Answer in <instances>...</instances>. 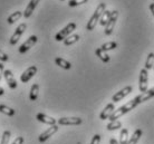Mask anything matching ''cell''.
<instances>
[{"mask_svg":"<svg viewBox=\"0 0 154 144\" xmlns=\"http://www.w3.org/2000/svg\"><path fill=\"white\" fill-rule=\"evenodd\" d=\"M136 106H137V104H136L135 100L133 98L132 101L127 102L126 104H124L123 106H121L119 109H115V111L113 112L112 115L108 117V120H109L111 122H112V121H117V118H119L121 116H123L124 114L128 113L130 111H132V109H134V107H136Z\"/></svg>","mask_w":154,"mask_h":144,"instance_id":"1","label":"cell"},{"mask_svg":"<svg viewBox=\"0 0 154 144\" xmlns=\"http://www.w3.org/2000/svg\"><path fill=\"white\" fill-rule=\"evenodd\" d=\"M105 7H106V6H105L104 2H102V4H100L98 6H97L96 10H95V12H94V15L91 17V19H89L88 23H87V26H86L87 30L91 31L95 28V26L97 25V23L100 21L102 14L105 11Z\"/></svg>","mask_w":154,"mask_h":144,"instance_id":"2","label":"cell"},{"mask_svg":"<svg viewBox=\"0 0 154 144\" xmlns=\"http://www.w3.org/2000/svg\"><path fill=\"white\" fill-rule=\"evenodd\" d=\"M75 29H76V23H69L65 28H63L59 32H57V34H56V36H55V39H56L57 41H62V40H64L65 38H67L68 36H70V34H72Z\"/></svg>","mask_w":154,"mask_h":144,"instance_id":"3","label":"cell"},{"mask_svg":"<svg viewBox=\"0 0 154 144\" xmlns=\"http://www.w3.org/2000/svg\"><path fill=\"white\" fill-rule=\"evenodd\" d=\"M117 18H119V11L116 10H113L112 15H111V18L107 21L106 26H105V35L109 36L114 30V27H115V23L117 21Z\"/></svg>","mask_w":154,"mask_h":144,"instance_id":"4","label":"cell"},{"mask_svg":"<svg viewBox=\"0 0 154 144\" xmlns=\"http://www.w3.org/2000/svg\"><path fill=\"white\" fill-rule=\"evenodd\" d=\"M26 29H27V25H26V23H20L19 26L16 28L14 35L11 36V38L9 40V43H10L11 46H14V45H16V44L18 43V40L20 39L21 35L26 31Z\"/></svg>","mask_w":154,"mask_h":144,"instance_id":"5","label":"cell"},{"mask_svg":"<svg viewBox=\"0 0 154 144\" xmlns=\"http://www.w3.org/2000/svg\"><path fill=\"white\" fill-rule=\"evenodd\" d=\"M58 131V125H50V127H48V129L45 131V132H42L40 135H39L38 137V141L40 142V143H44V142H46L48 139H49L50 136H53L55 133Z\"/></svg>","mask_w":154,"mask_h":144,"instance_id":"6","label":"cell"},{"mask_svg":"<svg viewBox=\"0 0 154 144\" xmlns=\"http://www.w3.org/2000/svg\"><path fill=\"white\" fill-rule=\"evenodd\" d=\"M147 82H149V72H147V69L143 68L141 70V73H140V84H139L140 90L142 93L147 90Z\"/></svg>","mask_w":154,"mask_h":144,"instance_id":"7","label":"cell"},{"mask_svg":"<svg viewBox=\"0 0 154 144\" xmlns=\"http://www.w3.org/2000/svg\"><path fill=\"white\" fill-rule=\"evenodd\" d=\"M37 40H38L37 36H35V35L30 36V37H29V38H28L27 40H26V41H25V43H23V45L19 47V53H20V54H25L26 51H29L31 47L37 43Z\"/></svg>","mask_w":154,"mask_h":144,"instance_id":"8","label":"cell"},{"mask_svg":"<svg viewBox=\"0 0 154 144\" xmlns=\"http://www.w3.org/2000/svg\"><path fill=\"white\" fill-rule=\"evenodd\" d=\"M36 73H37V67L36 66L28 67L27 69L21 74V76H20V81H21L23 83H28L31 78L35 76Z\"/></svg>","mask_w":154,"mask_h":144,"instance_id":"9","label":"cell"},{"mask_svg":"<svg viewBox=\"0 0 154 144\" xmlns=\"http://www.w3.org/2000/svg\"><path fill=\"white\" fill-rule=\"evenodd\" d=\"M83 120L81 117H60L58 120L59 125H81Z\"/></svg>","mask_w":154,"mask_h":144,"instance_id":"10","label":"cell"},{"mask_svg":"<svg viewBox=\"0 0 154 144\" xmlns=\"http://www.w3.org/2000/svg\"><path fill=\"white\" fill-rule=\"evenodd\" d=\"M152 97H154V87H152V88H150V90H147L146 92L142 93L141 95H139V96H136L134 100H135V102H136V104L139 105V104H141V103H144V102L149 101V100Z\"/></svg>","mask_w":154,"mask_h":144,"instance_id":"11","label":"cell"},{"mask_svg":"<svg viewBox=\"0 0 154 144\" xmlns=\"http://www.w3.org/2000/svg\"><path fill=\"white\" fill-rule=\"evenodd\" d=\"M131 92H132V86L124 87L123 90H121L119 92H117L115 95H113V97H112L113 103H116V102H119L121 100H123V98L125 97V96H127Z\"/></svg>","mask_w":154,"mask_h":144,"instance_id":"12","label":"cell"},{"mask_svg":"<svg viewBox=\"0 0 154 144\" xmlns=\"http://www.w3.org/2000/svg\"><path fill=\"white\" fill-rule=\"evenodd\" d=\"M4 76H5V79H6V82H7L8 86L11 88V90H15L17 88V81L15 79L14 77V74H12L11 70H5L4 72Z\"/></svg>","mask_w":154,"mask_h":144,"instance_id":"13","label":"cell"},{"mask_svg":"<svg viewBox=\"0 0 154 144\" xmlns=\"http://www.w3.org/2000/svg\"><path fill=\"white\" fill-rule=\"evenodd\" d=\"M115 111V106H114V103H109L106 105L103 111H102V113L100 114V120H107L108 117L111 116L113 114V112Z\"/></svg>","mask_w":154,"mask_h":144,"instance_id":"14","label":"cell"},{"mask_svg":"<svg viewBox=\"0 0 154 144\" xmlns=\"http://www.w3.org/2000/svg\"><path fill=\"white\" fill-rule=\"evenodd\" d=\"M36 118H37L39 122L44 123V124H48V125L56 124V120H55L54 117L48 116V115H46V114H44V113H38L36 115Z\"/></svg>","mask_w":154,"mask_h":144,"instance_id":"15","label":"cell"},{"mask_svg":"<svg viewBox=\"0 0 154 144\" xmlns=\"http://www.w3.org/2000/svg\"><path fill=\"white\" fill-rule=\"evenodd\" d=\"M39 1H40V0H30V2L28 4L26 10L23 11V17H25V18H29V17H30L32 11H34L35 8L37 7V5H38Z\"/></svg>","mask_w":154,"mask_h":144,"instance_id":"16","label":"cell"},{"mask_svg":"<svg viewBox=\"0 0 154 144\" xmlns=\"http://www.w3.org/2000/svg\"><path fill=\"white\" fill-rule=\"evenodd\" d=\"M143 134V131L141 129H137L136 131H134V133H133V135H132L130 139H128V141H127L126 144H137V142H139V140L141 139V136H142Z\"/></svg>","mask_w":154,"mask_h":144,"instance_id":"17","label":"cell"},{"mask_svg":"<svg viewBox=\"0 0 154 144\" xmlns=\"http://www.w3.org/2000/svg\"><path fill=\"white\" fill-rule=\"evenodd\" d=\"M55 63H56V65H58V66L64 68V69H70L72 68V64L69 62L65 60L64 58H60V57L55 58Z\"/></svg>","mask_w":154,"mask_h":144,"instance_id":"18","label":"cell"},{"mask_svg":"<svg viewBox=\"0 0 154 144\" xmlns=\"http://www.w3.org/2000/svg\"><path fill=\"white\" fill-rule=\"evenodd\" d=\"M38 93H39V85L38 84H34L30 88V93H29V98L30 101H36L38 98Z\"/></svg>","mask_w":154,"mask_h":144,"instance_id":"19","label":"cell"},{"mask_svg":"<svg viewBox=\"0 0 154 144\" xmlns=\"http://www.w3.org/2000/svg\"><path fill=\"white\" fill-rule=\"evenodd\" d=\"M79 35H70V36H68L67 38H65L64 39V45L65 46H70V45H73V44H75V43H77L78 40H79Z\"/></svg>","mask_w":154,"mask_h":144,"instance_id":"20","label":"cell"},{"mask_svg":"<svg viewBox=\"0 0 154 144\" xmlns=\"http://www.w3.org/2000/svg\"><path fill=\"white\" fill-rule=\"evenodd\" d=\"M95 54H96L97 57H98V58H100L103 63H108V62H109V56L106 54V51H103L100 48H97L96 51H95Z\"/></svg>","mask_w":154,"mask_h":144,"instance_id":"21","label":"cell"},{"mask_svg":"<svg viewBox=\"0 0 154 144\" xmlns=\"http://www.w3.org/2000/svg\"><path fill=\"white\" fill-rule=\"evenodd\" d=\"M0 113L5 114V115H8V116H14L16 114V111L11 107H8L6 105H2L0 104Z\"/></svg>","mask_w":154,"mask_h":144,"instance_id":"22","label":"cell"},{"mask_svg":"<svg viewBox=\"0 0 154 144\" xmlns=\"http://www.w3.org/2000/svg\"><path fill=\"white\" fill-rule=\"evenodd\" d=\"M128 141V130L127 129H122L121 133H119V144H126Z\"/></svg>","mask_w":154,"mask_h":144,"instance_id":"23","label":"cell"},{"mask_svg":"<svg viewBox=\"0 0 154 144\" xmlns=\"http://www.w3.org/2000/svg\"><path fill=\"white\" fill-rule=\"evenodd\" d=\"M111 15H112V11H108V10H105V11L102 14L100 19V26H106L107 21L109 20V18H111Z\"/></svg>","mask_w":154,"mask_h":144,"instance_id":"24","label":"cell"},{"mask_svg":"<svg viewBox=\"0 0 154 144\" xmlns=\"http://www.w3.org/2000/svg\"><path fill=\"white\" fill-rule=\"evenodd\" d=\"M21 16H23L21 11H16V12H14V14H11V15H10L7 18V23H9V25H12V23H16L17 20H19Z\"/></svg>","mask_w":154,"mask_h":144,"instance_id":"25","label":"cell"},{"mask_svg":"<svg viewBox=\"0 0 154 144\" xmlns=\"http://www.w3.org/2000/svg\"><path fill=\"white\" fill-rule=\"evenodd\" d=\"M154 67V53H150L149 56H147L146 60H145V69H151Z\"/></svg>","mask_w":154,"mask_h":144,"instance_id":"26","label":"cell"},{"mask_svg":"<svg viewBox=\"0 0 154 144\" xmlns=\"http://www.w3.org/2000/svg\"><path fill=\"white\" fill-rule=\"evenodd\" d=\"M117 47V44L115 41H109V43H105L100 46V49L103 51H113Z\"/></svg>","mask_w":154,"mask_h":144,"instance_id":"27","label":"cell"},{"mask_svg":"<svg viewBox=\"0 0 154 144\" xmlns=\"http://www.w3.org/2000/svg\"><path fill=\"white\" fill-rule=\"evenodd\" d=\"M122 127V123L117 120V121H112L109 122L107 124V126H106V129L108 130V131H115V130H119Z\"/></svg>","mask_w":154,"mask_h":144,"instance_id":"28","label":"cell"},{"mask_svg":"<svg viewBox=\"0 0 154 144\" xmlns=\"http://www.w3.org/2000/svg\"><path fill=\"white\" fill-rule=\"evenodd\" d=\"M10 135H11L10 131H5L4 134L1 135L0 144H8V143H9V140H10Z\"/></svg>","mask_w":154,"mask_h":144,"instance_id":"29","label":"cell"},{"mask_svg":"<svg viewBox=\"0 0 154 144\" xmlns=\"http://www.w3.org/2000/svg\"><path fill=\"white\" fill-rule=\"evenodd\" d=\"M88 0H69L68 2V6L69 7H76V6H79V5L86 4Z\"/></svg>","mask_w":154,"mask_h":144,"instance_id":"30","label":"cell"},{"mask_svg":"<svg viewBox=\"0 0 154 144\" xmlns=\"http://www.w3.org/2000/svg\"><path fill=\"white\" fill-rule=\"evenodd\" d=\"M100 134H95L93 136L92 141H91V144H100Z\"/></svg>","mask_w":154,"mask_h":144,"instance_id":"31","label":"cell"},{"mask_svg":"<svg viewBox=\"0 0 154 144\" xmlns=\"http://www.w3.org/2000/svg\"><path fill=\"white\" fill-rule=\"evenodd\" d=\"M8 59H9V56L0 49V60L1 62H8Z\"/></svg>","mask_w":154,"mask_h":144,"instance_id":"32","label":"cell"},{"mask_svg":"<svg viewBox=\"0 0 154 144\" xmlns=\"http://www.w3.org/2000/svg\"><path fill=\"white\" fill-rule=\"evenodd\" d=\"M23 141H25V140H23V136H18L15 141H14V142H12V144H23Z\"/></svg>","mask_w":154,"mask_h":144,"instance_id":"33","label":"cell"},{"mask_svg":"<svg viewBox=\"0 0 154 144\" xmlns=\"http://www.w3.org/2000/svg\"><path fill=\"white\" fill-rule=\"evenodd\" d=\"M4 75V64L0 63V81H1V77Z\"/></svg>","mask_w":154,"mask_h":144,"instance_id":"34","label":"cell"},{"mask_svg":"<svg viewBox=\"0 0 154 144\" xmlns=\"http://www.w3.org/2000/svg\"><path fill=\"white\" fill-rule=\"evenodd\" d=\"M150 10H151V12H152V15L154 16V2H152V4L150 5Z\"/></svg>","mask_w":154,"mask_h":144,"instance_id":"35","label":"cell"},{"mask_svg":"<svg viewBox=\"0 0 154 144\" xmlns=\"http://www.w3.org/2000/svg\"><path fill=\"white\" fill-rule=\"evenodd\" d=\"M109 144H119V141H116L115 139H111Z\"/></svg>","mask_w":154,"mask_h":144,"instance_id":"36","label":"cell"},{"mask_svg":"<svg viewBox=\"0 0 154 144\" xmlns=\"http://www.w3.org/2000/svg\"><path fill=\"white\" fill-rule=\"evenodd\" d=\"M4 93H5L4 88H2V87H0V96H1V95H4Z\"/></svg>","mask_w":154,"mask_h":144,"instance_id":"37","label":"cell"},{"mask_svg":"<svg viewBox=\"0 0 154 144\" xmlns=\"http://www.w3.org/2000/svg\"><path fill=\"white\" fill-rule=\"evenodd\" d=\"M62 1H65V0H62Z\"/></svg>","mask_w":154,"mask_h":144,"instance_id":"38","label":"cell"},{"mask_svg":"<svg viewBox=\"0 0 154 144\" xmlns=\"http://www.w3.org/2000/svg\"><path fill=\"white\" fill-rule=\"evenodd\" d=\"M0 137H1V136H0Z\"/></svg>","mask_w":154,"mask_h":144,"instance_id":"39","label":"cell"},{"mask_svg":"<svg viewBox=\"0 0 154 144\" xmlns=\"http://www.w3.org/2000/svg\"><path fill=\"white\" fill-rule=\"evenodd\" d=\"M153 1H154V0H153Z\"/></svg>","mask_w":154,"mask_h":144,"instance_id":"40","label":"cell"}]
</instances>
